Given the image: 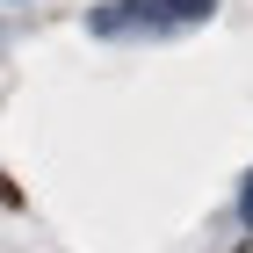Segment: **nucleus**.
Returning <instances> with one entry per match:
<instances>
[{
    "mask_svg": "<svg viewBox=\"0 0 253 253\" xmlns=\"http://www.w3.org/2000/svg\"><path fill=\"white\" fill-rule=\"evenodd\" d=\"M224 0H101L87 7V37L101 43H152V37H188L217 15Z\"/></svg>",
    "mask_w": 253,
    "mask_h": 253,
    "instance_id": "nucleus-1",
    "label": "nucleus"
},
{
    "mask_svg": "<svg viewBox=\"0 0 253 253\" xmlns=\"http://www.w3.org/2000/svg\"><path fill=\"white\" fill-rule=\"evenodd\" d=\"M239 232L253 239V167H246V181H239Z\"/></svg>",
    "mask_w": 253,
    "mask_h": 253,
    "instance_id": "nucleus-2",
    "label": "nucleus"
}]
</instances>
